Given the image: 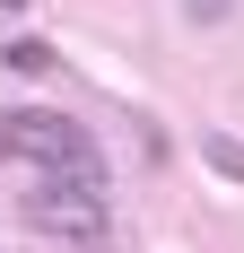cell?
Wrapping results in <instances>:
<instances>
[{
	"mask_svg": "<svg viewBox=\"0 0 244 253\" xmlns=\"http://www.w3.org/2000/svg\"><path fill=\"white\" fill-rule=\"evenodd\" d=\"M26 218H35V236L96 245V236L114 227V210H105V166H35V183H26Z\"/></svg>",
	"mask_w": 244,
	"mask_h": 253,
	"instance_id": "1",
	"label": "cell"
},
{
	"mask_svg": "<svg viewBox=\"0 0 244 253\" xmlns=\"http://www.w3.org/2000/svg\"><path fill=\"white\" fill-rule=\"evenodd\" d=\"M0 157L9 166H105L96 140L61 114H0Z\"/></svg>",
	"mask_w": 244,
	"mask_h": 253,
	"instance_id": "2",
	"label": "cell"
},
{
	"mask_svg": "<svg viewBox=\"0 0 244 253\" xmlns=\"http://www.w3.org/2000/svg\"><path fill=\"white\" fill-rule=\"evenodd\" d=\"M0 61H9L18 79H44L52 70V44H44V35H18V44H0Z\"/></svg>",
	"mask_w": 244,
	"mask_h": 253,
	"instance_id": "3",
	"label": "cell"
},
{
	"mask_svg": "<svg viewBox=\"0 0 244 253\" xmlns=\"http://www.w3.org/2000/svg\"><path fill=\"white\" fill-rule=\"evenodd\" d=\"M209 166L218 175H244V140H209Z\"/></svg>",
	"mask_w": 244,
	"mask_h": 253,
	"instance_id": "4",
	"label": "cell"
},
{
	"mask_svg": "<svg viewBox=\"0 0 244 253\" xmlns=\"http://www.w3.org/2000/svg\"><path fill=\"white\" fill-rule=\"evenodd\" d=\"M218 9H227V0H192V18H218Z\"/></svg>",
	"mask_w": 244,
	"mask_h": 253,
	"instance_id": "5",
	"label": "cell"
},
{
	"mask_svg": "<svg viewBox=\"0 0 244 253\" xmlns=\"http://www.w3.org/2000/svg\"><path fill=\"white\" fill-rule=\"evenodd\" d=\"M0 9H26V0H0Z\"/></svg>",
	"mask_w": 244,
	"mask_h": 253,
	"instance_id": "6",
	"label": "cell"
}]
</instances>
